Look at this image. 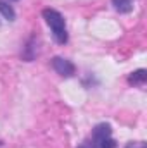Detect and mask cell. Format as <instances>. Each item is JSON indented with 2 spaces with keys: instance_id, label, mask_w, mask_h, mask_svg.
I'll list each match as a JSON object with an SVG mask.
<instances>
[{
  "instance_id": "1",
  "label": "cell",
  "mask_w": 147,
  "mask_h": 148,
  "mask_svg": "<svg viewBox=\"0 0 147 148\" xmlns=\"http://www.w3.org/2000/svg\"><path fill=\"white\" fill-rule=\"evenodd\" d=\"M42 14H43V19H45V23H47V24H49V28L52 29L54 40H55L59 45H64V43H68L66 23H64V17L61 16V12H57L55 9H45Z\"/></svg>"
},
{
  "instance_id": "2",
  "label": "cell",
  "mask_w": 147,
  "mask_h": 148,
  "mask_svg": "<svg viewBox=\"0 0 147 148\" xmlns=\"http://www.w3.org/2000/svg\"><path fill=\"white\" fill-rule=\"evenodd\" d=\"M52 67L57 74H61L62 77H71L74 74V64L68 59H62V57H54L52 59Z\"/></svg>"
},
{
  "instance_id": "3",
  "label": "cell",
  "mask_w": 147,
  "mask_h": 148,
  "mask_svg": "<svg viewBox=\"0 0 147 148\" xmlns=\"http://www.w3.org/2000/svg\"><path fill=\"white\" fill-rule=\"evenodd\" d=\"M147 81V71L146 69H137L128 76V83L133 86H142Z\"/></svg>"
},
{
  "instance_id": "4",
  "label": "cell",
  "mask_w": 147,
  "mask_h": 148,
  "mask_svg": "<svg viewBox=\"0 0 147 148\" xmlns=\"http://www.w3.org/2000/svg\"><path fill=\"white\" fill-rule=\"evenodd\" d=\"M111 136V126L109 124H99L95 129H94V134H92V140L94 141H101V140H104V138H107Z\"/></svg>"
},
{
  "instance_id": "5",
  "label": "cell",
  "mask_w": 147,
  "mask_h": 148,
  "mask_svg": "<svg viewBox=\"0 0 147 148\" xmlns=\"http://www.w3.org/2000/svg\"><path fill=\"white\" fill-rule=\"evenodd\" d=\"M112 5L119 14H128L133 9V0H112Z\"/></svg>"
},
{
  "instance_id": "6",
  "label": "cell",
  "mask_w": 147,
  "mask_h": 148,
  "mask_svg": "<svg viewBox=\"0 0 147 148\" xmlns=\"http://www.w3.org/2000/svg\"><path fill=\"white\" fill-rule=\"evenodd\" d=\"M0 14H2L7 21H14V19H16V12H14V9H12L7 2H3V0H0Z\"/></svg>"
},
{
  "instance_id": "7",
  "label": "cell",
  "mask_w": 147,
  "mask_h": 148,
  "mask_svg": "<svg viewBox=\"0 0 147 148\" xmlns=\"http://www.w3.org/2000/svg\"><path fill=\"white\" fill-rule=\"evenodd\" d=\"M95 145H97V148H118L116 141H114L111 136L104 138V140H101V141H95Z\"/></svg>"
},
{
  "instance_id": "8",
  "label": "cell",
  "mask_w": 147,
  "mask_h": 148,
  "mask_svg": "<svg viewBox=\"0 0 147 148\" xmlns=\"http://www.w3.org/2000/svg\"><path fill=\"white\" fill-rule=\"evenodd\" d=\"M78 148H97V145H95V141L92 140V141H83Z\"/></svg>"
},
{
  "instance_id": "9",
  "label": "cell",
  "mask_w": 147,
  "mask_h": 148,
  "mask_svg": "<svg viewBox=\"0 0 147 148\" xmlns=\"http://www.w3.org/2000/svg\"><path fill=\"white\" fill-rule=\"evenodd\" d=\"M126 148H146V143H142V141H139V143H130Z\"/></svg>"
},
{
  "instance_id": "10",
  "label": "cell",
  "mask_w": 147,
  "mask_h": 148,
  "mask_svg": "<svg viewBox=\"0 0 147 148\" xmlns=\"http://www.w3.org/2000/svg\"><path fill=\"white\" fill-rule=\"evenodd\" d=\"M0 145H2V141H0Z\"/></svg>"
}]
</instances>
